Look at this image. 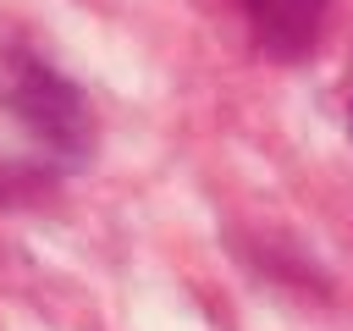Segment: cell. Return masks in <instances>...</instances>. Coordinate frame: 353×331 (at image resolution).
Segmentation results:
<instances>
[{"label": "cell", "instance_id": "1", "mask_svg": "<svg viewBox=\"0 0 353 331\" xmlns=\"http://www.w3.org/2000/svg\"><path fill=\"white\" fill-rule=\"evenodd\" d=\"M11 105L22 110V121H28L39 138H50V143H61V149H83V138H88L83 99H77V88L61 83L50 66L17 61V72H11Z\"/></svg>", "mask_w": 353, "mask_h": 331}, {"label": "cell", "instance_id": "3", "mask_svg": "<svg viewBox=\"0 0 353 331\" xmlns=\"http://www.w3.org/2000/svg\"><path fill=\"white\" fill-rule=\"evenodd\" d=\"M347 121H353V72H347Z\"/></svg>", "mask_w": 353, "mask_h": 331}, {"label": "cell", "instance_id": "2", "mask_svg": "<svg viewBox=\"0 0 353 331\" xmlns=\"http://www.w3.org/2000/svg\"><path fill=\"white\" fill-rule=\"evenodd\" d=\"M243 17L259 39L265 55L298 61L314 50L320 22H325V0H243Z\"/></svg>", "mask_w": 353, "mask_h": 331}]
</instances>
